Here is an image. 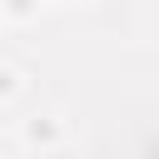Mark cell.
<instances>
[{"label":"cell","instance_id":"obj_1","mask_svg":"<svg viewBox=\"0 0 159 159\" xmlns=\"http://www.w3.org/2000/svg\"><path fill=\"white\" fill-rule=\"evenodd\" d=\"M55 134H60V124H55V119H35V124H25V139H30V144L55 139Z\"/></svg>","mask_w":159,"mask_h":159},{"label":"cell","instance_id":"obj_2","mask_svg":"<svg viewBox=\"0 0 159 159\" xmlns=\"http://www.w3.org/2000/svg\"><path fill=\"white\" fill-rule=\"evenodd\" d=\"M15 89H20V75H15L10 65H0V99H10Z\"/></svg>","mask_w":159,"mask_h":159},{"label":"cell","instance_id":"obj_3","mask_svg":"<svg viewBox=\"0 0 159 159\" xmlns=\"http://www.w3.org/2000/svg\"><path fill=\"white\" fill-rule=\"evenodd\" d=\"M5 10H10L15 20H25V15H35V10H40V0H5Z\"/></svg>","mask_w":159,"mask_h":159}]
</instances>
